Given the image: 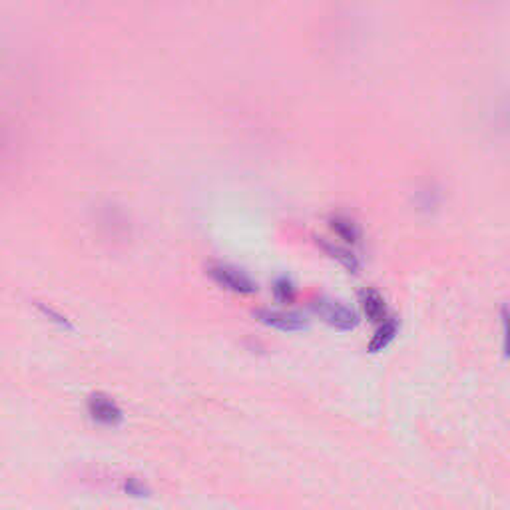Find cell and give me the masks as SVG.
I'll return each mask as SVG.
<instances>
[{"instance_id":"cell-3","label":"cell","mask_w":510,"mask_h":510,"mask_svg":"<svg viewBox=\"0 0 510 510\" xmlns=\"http://www.w3.org/2000/svg\"><path fill=\"white\" fill-rule=\"evenodd\" d=\"M255 317L259 323L280 329V331H303L307 329V321L297 313L287 311H275V309H259L255 311Z\"/></svg>"},{"instance_id":"cell-12","label":"cell","mask_w":510,"mask_h":510,"mask_svg":"<svg viewBox=\"0 0 510 510\" xmlns=\"http://www.w3.org/2000/svg\"><path fill=\"white\" fill-rule=\"evenodd\" d=\"M124 490L127 495H132V497H146L148 495V488L142 485L138 478H127L124 483Z\"/></svg>"},{"instance_id":"cell-7","label":"cell","mask_w":510,"mask_h":510,"mask_svg":"<svg viewBox=\"0 0 510 510\" xmlns=\"http://www.w3.org/2000/svg\"><path fill=\"white\" fill-rule=\"evenodd\" d=\"M331 228L333 231L345 240L347 243H357L359 242V228L355 226V221L353 219H349V217H343V216H335L331 219Z\"/></svg>"},{"instance_id":"cell-11","label":"cell","mask_w":510,"mask_h":510,"mask_svg":"<svg viewBox=\"0 0 510 510\" xmlns=\"http://www.w3.org/2000/svg\"><path fill=\"white\" fill-rule=\"evenodd\" d=\"M502 349H504V357H510V305L502 307Z\"/></svg>"},{"instance_id":"cell-2","label":"cell","mask_w":510,"mask_h":510,"mask_svg":"<svg viewBox=\"0 0 510 510\" xmlns=\"http://www.w3.org/2000/svg\"><path fill=\"white\" fill-rule=\"evenodd\" d=\"M313 309L321 317L325 319L331 327L339 329V331H351L355 329L359 323L357 313L349 307H345L339 301H333L329 297H317L313 299Z\"/></svg>"},{"instance_id":"cell-5","label":"cell","mask_w":510,"mask_h":510,"mask_svg":"<svg viewBox=\"0 0 510 510\" xmlns=\"http://www.w3.org/2000/svg\"><path fill=\"white\" fill-rule=\"evenodd\" d=\"M397 333H399V321H397L395 317L382 319L379 329L375 331L373 339H371L369 343L371 353H379L382 349H387L389 345L395 341Z\"/></svg>"},{"instance_id":"cell-6","label":"cell","mask_w":510,"mask_h":510,"mask_svg":"<svg viewBox=\"0 0 510 510\" xmlns=\"http://www.w3.org/2000/svg\"><path fill=\"white\" fill-rule=\"evenodd\" d=\"M361 307H363V313L367 315V319L375 321V323H381L382 319H387V305H385V299L379 291L375 289H365L361 294Z\"/></svg>"},{"instance_id":"cell-8","label":"cell","mask_w":510,"mask_h":510,"mask_svg":"<svg viewBox=\"0 0 510 510\" xmlns=\"http://www.w3.org/2000/svg\"><path fill=\"white\" fill-rule=\"evenodd\" d=\"M321 247L327 251V254L331 255L333 259H337L345 269H349V271H359V261L355 255L351 254V251H347L343 247H339V245H333V243H327V242H321Z\"/></svg>"},{"instance_id":"cell-10","label":"cell","mask_w":510,"mask_h":510,"mask_svg":"<svg viewBox=\"0 0 510 510\" xmlns=\"http://www.w3.org/2000/svg\"><path fill=\"white\" fill-rule=\"evenodd\" d=\"M36 307H39L40 313H42L44 317H48L50 321H54V323H56L58 327H64V329H68V331H72V329H74V325H72V323H70L68 319L64 317V315H60L58 311H54L52 307L42 305V303H36Z\"/></svg>"},{"instance_id":"cell-9","label":"cell","mask_w":510,"mask_h":510,"mask_svg":"<svg viewBox=\"0 0 510 510\" xmlns=\"http://www.w3.org/2000/svg\"><path fill=\"white\" fill-rule=\"evenodd\" d=\"M273 294H275V297L280 299L281 303H291L295 299V287L291 280H287V277L275 280V283H273Z\"/></svg>"},{"instance_id":"cell-4","label":"cell","mask_w":510,"mask_h":510,"mask_svg":"<svg viewBox=\"0 0 510 510\" xmlns=\"http://www.w3.org/2000/svg\"><path fill=\"white\" fill-rule=\"evenodd\" d=\"M88 411L94 421L106 425V427H118L120 422L124 421L122 408L118 407L110 397L102 395V393L90 397Z\"/></svg>"},{"instance_id":"cell-1","label":"cell","mask_w":510,"mask_h":510,"mask_svg":"<svg viewBox=\"0 0 510 510\" xmlns=\"http://www.w3.org/2000/svg\"><path fill=\"white\" fill-rule=\"evenodd\" d=\"M207 275L216 281L219 287L228 289L231 294L240 295H254L257 291L255 281L243 273L242 269L233 268V266H226V263H212L207 268Z\"/></svg>"}]
</instances>
